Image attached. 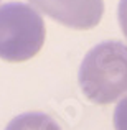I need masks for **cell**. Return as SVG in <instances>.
<instances>
[{"mask_svg": "<svg viewBox=\"0 0 127 130\" xmlns=\"http://www.w3.org/2000/svg\"><path fill=\"white\" fill-rule=\"evenodd\" d=\"M5 130H61V127L46 114L26 112L12 119Z\"/></svg>", "mask_w": 127, "mask_h": 130, "instance_id": "4", "label": "cell"}, {"mask_svg": "<svg viewBox=\"0 0 127 130\" xmlns=\"http://www.w3.org/2000/svg\"><path fill=\"white\" fill-rule=\"evenodd\" d=\"M33 8L76 30L96 26L104 13L102 0H28Z\"/></svg>", "mask_w": 127, "mask_h": 130, "instance_id": "3", "label": "cell"}, {"mask_svg": "<svg viewBox=\"0 0 127 130\" xmlns=\"http://www.w3.org/2000/svg\"><path fill=\"white\" fill-rule=\"evenodd\" d=\"M45 43V23L38 10L28 3L0 5V58L22 63L33 58Z\"/></svg>", "mask_w": 127, "mask_h": 130, "instance_id": "2", "label": "cell"}, {"mask_svg": "<svg viewBox=\"0 0 127 130\" xmlns=\"http://www.w3.org/2000/svg\"><path fill=\"white\" fill-rule=\"evenodd\" d=\"M117 18H119V25H121L122 33L127 38V0H121L117 7Z\"/></svg>", "mask_w": 127, "mask_h": 130, "instance_id": "6", "label": "cell"}, {"mask_svg": "<svg viewBox=\"0 0 127 130\" xmlns=\"http://www.w3.org/2000/svg\"><path fill=\"white\" fill-rule=\"evenodd\" d=\"M81 91L91 102L111 104L127 94V44L109 40L88 51L79 66Z\"/></svg>", "mask_w": 127, "mask_h": 130, "instance_id": "1", "label": "cell"}, {"mask_svg": "<svg viewBox=\"0 0 127 130\" xmlns=\"http://www.w3.org/2000/svg\"><path fill=\"white\" fill-rule=\"evenodd\" d=\"M114 127L116 130H127V95L119 101L114 110Z\"/></svg>", "mask_w": 127, "mask_h": 130, "instance_id": "5", "label": "cell"}]
</instances>
